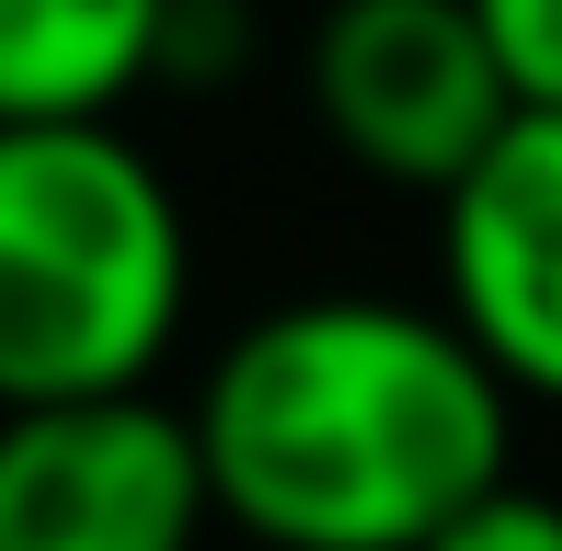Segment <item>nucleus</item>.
I'll return each mask as SVG.
<instances>
[{
    "instance_id": "obj_1",
    "label": "nucleus",
    "mask_w": 562,
    "mask_h": 551,
    "mask_svg": "<svg viewBox=\"0 0 562 551\" xmlns=\"http://www.w3.org/2000/svg\"><path fill=\"white\" fill-rule=\"evenodd\" d=\"M218 529L252 551H425L517 483V391L437 299L311 288L252 311L184 391Z\"/></svg>"
},
{
    "instance_id": "obj_2",
    "label": "nucleus",
    "mask_w": 562,
    "mask_h": 551,
    "mask_svg": "<svg viewBox=\"0 0 562 551\" xmlns=\"http://www.w3.org/2000/svg\"><path fill=\"white\" fill-rule=\"evenodd\" d=\"M195 322V218L126 115L0 127V414L161 391Z\"/></svg>"
},
{
    "instance_id": "obj_3",
    "label": "nucleus",
    "mask_w": 562,
    "mask_h": 551,
    "mask_svg": "<svg viewBox=\"0 0 562 551\" xmlns=\"http://www.w3.org/2000/svg\"><path fill=\"white\" fill-rule=\"evenodd\" d=\"M299 92L334 161L391 195H448L517 127V92L471 0H322L299 46Z\"/></svg>"
},
{
    "instance_id": "obj_4",
    "label": "nucleus",
    "mask_w": 562,
    "mask_h": 551,
    "mask_svg": "<svg viewBox=\"0 0 562 551\" xmlns=\"http://www.w3.org/2000/svg\"><path fill=\"white\" fill-rule=\"evenodd\" d=\"M218 494L172 391L0 414V551H207Z\"/></svg>"
},
{
    "instance_id": "obj_5",
    "label": "nucleus",
    "mask_w": 562,
    "mask_h": 551,
    "mask_svg": "<svg viewBox=\"0 0 562 551\" xmlns=\"http://www.w3.org/2000/svg\"><path fill=\"white\" fill-rule=\"evenodd\" d=\"M437 311L482 345L517 414H562V115H517L437 195Z\"/></svg>"
},
{
    "instance_id": "obj_6",
    "label": "nucleus",
    "mask_w": 562,
    "mask_h": 551,
    "mask_svg": "<svg viewBox=\"0 0 562 551\" xmlns=\"http://www.w3.org/2000/svg\"><path fill=\"white\" fill-rule=\"evenodd\" d=\"M184 0H0V127L46 115H126L172 81Z\"/></svg>"
},
{
    "instance_id": "obj_7",
    "label": "nucleus",
    "mask_w": 562,
    "mask_h": 551,
    "mask_svg": "<svg viewBox=\"0 0 562 551\" xmlns=\"http://www.w3.org/2000/svg\"><path fill=\"white\" fill-rule=\"evenodd\" d=\"M517 115H562V0H471Z\"/></svg>"
},
{
    "instance_id": "obj_8",
    "label": "nucleus",
    "mask_w": 562,
    "mask_h": 551,
    "mask_svg": "<svg viewBox=\"0 0 562 551\" xmlns=\"http://www.w3.org/2000/svg\"><path fill=\"white\" fill-rule=\"evenodd\" d=\"M425 551H562V494H540V483H494L471 517H448Z\"/></svg>"
}]
</instances>
